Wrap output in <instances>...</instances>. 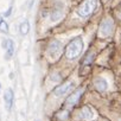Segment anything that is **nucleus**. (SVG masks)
Returning a JSON list of instances; mask_svg holds the SVG:
<instances>
[{
  "instance_id": "4468645a",
  "label": "nucleus",
  "mask_w": 121,
  "mask_h": 121,
  "mask_svg": "<svg viewBox=\"0 0 121 121\" xmlns=\"http://www.w3.org/2000/svg\"><path fill=\"white\" fill-rule=\"evenodd\" d=\"M11 10H12V7H10V9H9V11H7V12H5V16H6V17H9V16L11 14Z\"/></svg>"
},
{
  "instance_id": "9d476101",
  "label": "nucleus",
  "mask_w": 121,
  "mask_h": 121,
  "mask_svg": "<svg viewBox=\"0 0 121 121\" xmlns=\"http://www.w3.org/2000/svg\"><path fill=\"white\" fill-rule=\"evenodd\" d=\"M94 84H95V88H96L99 91H104V90H107V88H108V83H107V81H106L104 78H97Z\"/></svg>"
},
{
  "instance_id": "0eeeda50",
  "label": "nucleus",
  "mask_w": 121,
  "mask_h": 121,
  "mask_svg": "<svg viewBox=\"0 0 121 121\" xmlns=\"http://www.w3.org/2000/svg\"><path fill=\"white\" fill-rule=\"evenodd\" d=\"M3 46L6 49V53H5V58L10 59L13 53H14V43L11 39H3Z\"/></svg>"
},
{
  "instance_id": "1a4fd4ad",
  "label": "nucleus",
  "mask_w": 121,
  "mask_h": 121,
  "mask_svg": "<svg viewBox=\"0 0 121 121\" xmlns=\"http://www.w3.org/2000/svg\"><path fill=\"white\" fill-rule=\"evenodd\" d=\"M13 97H14V95H13L12 89H10V88L6 89V91H5V94H4V102H5V107L7 108V110H11V108H12Z\"/></svg>"
},
{
  "instance_id": "2eb2a0df",
  "label": "nucleus",
  "mask_w": 121,
  "mask_h": 121,
  "mask_svg": "<svg viewBox=\"0 0 121 121\" xmlns=\"http://www.w3.org/2000/svg\"><path fill=\"white\" fill-rule=\"evenodd\" d=\"M0 90H1V84H0Z\"/></svg>"
},
{
  "instance_id": "9b49d317",
  "label": "nucleus",
  "mask_w": 121,
  "mask_h": 121,
  "mask_svg": "<svg viewBox=\"0 0 121 121\" xmlns=\"http://www.w3.org/2000/svg\"><path fill=\"white\" fill-rule=\"evenodd\" d=\"M19 31H20V33H22L23 36L27 35L29 31H30V23H29L27 20H24V22L20 24V26H19Z\"/></svg>"
},
{
  "instance_id": "f8f14e48",
  "label": "nucleus",
  "mask_w": 121,
  "mask_h": 121,
  "mask_svg": "<svg viewBox=\"0 0 121 121\" xmlns=\"http://www.w3.org/2000/svg\"><path fill=\"white\" fill-rule=\"evenodd\" d=\"M0 32H4V33L9 32V25L3 17H0Z\"/></svg>"
},
{
  "instance_id": "423d86ee",
  "label": "nucleus",
  "mask_w": 121,
  "mask_h": 121,
  "mask_svg": "<svg viewBox=\"0 0 121 121\" xmlns=\"http://www.w3.org/2000/svg\"><path fill=\"white\" fill-rule=\"evenodd\" d=\"M83 91H84L83 88H80V89L75 90V91L68 97V100H67V102H65V106H67V107H73V106H75L76 102L80 100L81 95L83 94Z\"/></svg>"
},
{
  "instance_id": "39448f33",
  "label": "nucleus",
  "mask_w": 121,
  "mask_h": 121,
  "mask_svg": "<svg viewBox=\"0 0 121 121\" xmlns=\"http://www.w3.org/2000/svg\"><path fill=\"white\" fill-rule=\"evenodd\" d=\"M113 27H114V22L110 18L104 19L102 22L101 26H100V33H101V36H103V37L109 36L112 33V31H113Z\"/></svg>"
},
{
  "instance_id": "ddd939ff",
  "label": "nucleus",
  "mask_w": 121,
  "mask_h": 121,
  "mask_svg": "<svg viewBox=\"0 0 121 121\" xmlns=\"http://www.w3.org/2000/svg\"><path fill=\"white\" fill-rule=\"evenodd\" d=\"M60 17H62V10H53L51 12V19L53 22H56L57 19H59Z\"/></svg>"
},
{
  "instance_id": "f03ea898",
  "label": "nucleus",
  "mask_w": 121,
  "mask_h": 121,
  "mask_svg": "<svg viewBox=\"0 0 121 121\" xmlns=\"http://www.w3.org/2000/svg\"><path fill=\"white\" fill-rule=\"evenodd\" d=\"M97 9V0H84L77 7V14L80 17H88Z\"/></svg>"
},
{
  "instance_id": "f257e3e1",
  "label": "nucleus",
  "mask_w": 121,
  "mask_h": 121,
  "mask_svg": "<svg viewBox=\"0 0 121 121\" xmlns=\"http://www.w3.org/2000/svg\"><path fill=\"white\" fill-rule=\"evenodd\" d=\"M84 48V43H83V39L81 37H75L73 40H70V43L67 45V49H65V57L70 60H74L76 59L81 53H82V50Z\"/></svg>"
},
{
  "instance_id": "6e6552de",
  "label": "nucleus",
  "mask_w": 121,
  "mask_h": 121,
  "mask_svg": "<svg viewBox=\"0 0 121 121\" xmlns=\"http://www.w3.org/2000/svg\"><path fill=\"white\" fill-rule=\"evenodd\" d=\"M80 117L82 120H91V119L95 117V112L89 106H86V107L82 108V110L80 113Z\"/></svg>"
},
{
  "instance_id": "7ed1b4c3",
  "label": "nucleus",
  "mask_w": 121,
  "mask_h": 121,
  "mask_svg": "<svg viewBox=\"0 0 121 121\" xmlns=\"http://www.w3.org/2000/svg\"><path fill=\"white\" fill-rule=\"evenodd\" d=\"M62 53V44L58 40H51L48 46V56L51 59H57Z\"/></svg>"
},
{
  "instance_id": "20e7f679",
  "label": "nucleus",
  "mask_w": 121,
  "mask_h": 121,
  "mask_svg": "<svg viewBox=\"0 0 121 121\" xmlns=\"http://www.w3.org/2000/svg\"><path fill=\"white\" fill-rule=\"evenodd\" d=\"M74 88H75V82H74V81H68V82H65V83H63V84L58 86L57 88H55L53 94H55L56 96H64V95H67L69 91H71Z\"/></svg>"
}]
</instances>
